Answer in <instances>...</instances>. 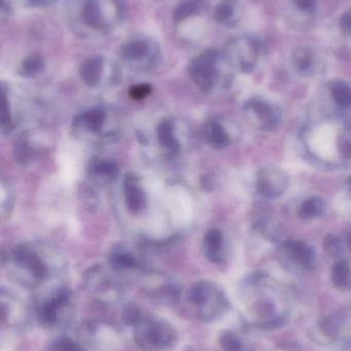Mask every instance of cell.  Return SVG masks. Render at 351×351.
Segmentation results:
<instances>
[{"instance_id":"obj_17","label":"cell","mask_w":351,"mask_h":351,"mask_svg":"<svg viewBox=\"0 0 351 351\" xmlns=\"http://www.w3.org/2000/svg\"><path fill=\"white\" fill-rule=\"evenodd\" d=\"M103 60L101 57H92L86 60L80 67V74L82 82L89 86H95L102 74Z\"/></svg>"},{"instance_id":"obj_20","label":"cell","mask_w":351,"mask_h":351,"mask_svg":"<svg viewBox=\"0 0 351 351\" xmlns=\"http://www.w3.org/2000/svg\"><path fill=\"white\" fill-rule=\"evenodd\" d=\"M82 18L84 22L92 28L99 29L102 27V16H101L100 8L97 0H86L84 2Z\"/></svg>"},{"instance_id":"obj_3","label":"cell","mask_w":351,"mask_h":351,"mask_svg":"<svg viewBox=\"0 0 351 351\" xmlns=\"http://www.w3.org/2000/svg\"><path fill=\"white\" fill-rule=\"evenodd\" d=\"M187 304L190 313L196 319L203 323H212L224 315L228 301L216 285L198 282L188 292Z\"/></svg>"},{"instance_id":"obj_14","label":"cell","mask_w":351,"mask_h":351,"mask_svg":"<svg viewBox=\"0 0 351 351\" xmlns=\"http://www.w3.org/2000/svg\"><path fill=\"white\" fill-rule=\"evenodd\" d=\"M111 267L115 271H134V270L140 269L141 264L138 261L137 258L126 249L115 250L111 254Z\"/></svg>"},{"instance_id":"obj_38","label":"cell","mask_w":351,"mask_h":351,"mask_svg":"<svg viewBox=\"0 0 351 351\" xmlns=\"http://www.w3.org/2000/svg\"><path fill=\"white\" fill-rule=\"evenodd\" d=\"M341 154L344 158H351V140H348L342 144Z\"/></svg>"},{"instance_id":"obj_18","label":"cell","mask_w":351,"mask_h":351,"mask_svg":"<svg viewBox=\"0 0 351 351\" xmlns=\"http://www.w3.org/2000/svg\"><path fill=\"white\" fill-rule=\"evenodd\" d=\"M223 235L218 229H212L206 233L204 239V251L206 257L214 262L220 263L223 260Z\"/></svg>"},{"instance_id":"obj_31","label":"cell","mask_w":351,"mask_h":351,"mask_svg":"<svg viewBox=\"0 0 351 351\" xmlns=\"http://www.w3.org/2000/svg\"><path fill=\"white\" fill-rule=\"evenodd\" d=\"M43 67V62L41 58L37 56H32V57L28 58L25 60L22 64V68H21V73L27 77L35 75L38 73Z\"/></svg>"},{"instance_id":"obj_5","label":"cell","mask_w":351,"mask_h":351,"mask_svg":"<svg viewBox=\"0 0 351 351\" xmlns=\"http://www.w3.org/2000/svg\"><path fill=\"white\" fill-rule=\"evenodd\" d=\"M84 285L89 296L98 304L115 306L125 299L124 285L101 266L91 268L86 272Z\"/></svg>"},{"instance_id":"obj_13","label":"cell","mask_w":351,"mask_h":351,"mask_svg":"<svg viewBox=\"0 0 351 351\" xmlns=\"http://www.w3.org/2000/svg\"><path fill=\"white\" fill-rule=\"evenodd\" d=\"M125 197L128 208L133 213L139 212L146 206V196L138 186L136 178L129 176L125 180Z\"/></svg>"},{"instance_id":"obj_37","label":"cell","mask_w":351,"mask_h":351,"mask_svg":"<svg viewBox=\"0 0 351 351\" xmlns=\"http://www.w3.org/2000/svg\"><path fill=\"white\" fill-rule=\"evenodd\" d=\"M150 90H152V88L148 84H138V86H133L130 93H131V96L134 99L139 100V99H144V97L148 96Z\"/></svg>"},{"instance_id":"obj_12","label":"cell","mask_w":351,"mask_h":351,"mask_svg":"<svg viewBox=\"0 0 351 351\" xmlns=\"http://www.w3.org/2000/svg\"><path fill=\"white\" fill-rule=\"evenodd\" d=\"M286 247L290 252L293 259L306 269H313L317 265V255L315 250L304 241H290L286 243Z\"/></svg>"},{"instance_id":"obj_21","label":"cell","mask_w":351,"mask_h":351,"mask_svg":"<svg viewBox=\"0 0 351 351\" xmlns=\"http://www.w3.org/2000/svg\"><path fill=\"white\" fill-rule=\"evenodd\" d=\"M331 280L334 286L337 288L344 289L350 286V269L348 262L340 260L334 264L332 268Z\"/></svg>"},{"instance_id":"obj_26","label":"cell","mask_w":351,"mask_h":351,"mask_svg":"<svg viewBox=\"0 0 351 351\" xmlns=\"http://www.w3.org/2000/svg\"><path fill=\"white\" fill-rule=\"evenodd\" d=\"M148 53V45L144 41L136 40L124 45L121 51L122 57L128 61H137Z\"/></svg>"},{"instance_id":"obj_7","label":"cell","mask_w":351,"mask_h":351,"mask_svg":"<svg viewBox=\"0 0 351 351\" xmlns=\"http://www.w3.org/2000/svg\"><path fill=\"white\" fill-rule=\"evenodd\" d=\"M144 293L148 300L160 306H172L181 298L179 285L161 274H148L144 284Z\"/></svg>"},{"instance_id":"obj_39","label":"cell","mask_w":351,"mask_h":351,"mask_svg":"<svg viewBox=\"0 0 351 351\" xmlns=\"http://www.w3.org/2000/svg\"><path fill=\"white\" fill-rule=\"evenodd\" d=\"M348 245H350V247L351 249V234L350 237H348Z\"/></svg>"},{"instance_id":"obj_19","label":"cell","mask_w":351,"mask_h":351,"mask_svg":"<svg viewBox=\"0 0 351 351\" xmlns=\"http://www.w3.org/2000/svg\"><path fill=\"white\" fill-rule=\"evenodd\" d=\"M249 106L266 129H269L270 127L275 125V111L268 103L261 100H253L249 102Z\"/></svg>"},{"instance_id":"obj_30","label":"cell","mask_w":351,"mask_h":351,"mask_svg":"<svg viewBox=\"0 0 351 351\" xmlns=\"http://www.w3.org/2000/svg\"><path fill=\"white\" fill-rule=\"evenodd\" d=\"M200 6H201V2L199 0H185V1L181 2L175 8L174 14H173L175 22H181L192 14H196L199 10Z\"/></svg>"},{"instance_id":"obj_10","label":"cell","mask_w":351,"mask_h":351,"mask_svg":"<svg viewBox=\"0 0 351 351\" xmlns=\"http://www.w3.org/2000/svg\"><path fill=\"white\" fill-rule=\"evenodd\" d=\"M288 186L286 173L278 168H265L257 178L258 191L266 198L280 197Z\"/></svg>"},{"instance_id":"obj_2","label":"cell","mask_w":351,"mask_h":351,"mask_svg":"<svg viewBox=\"0 0 351 351\" xmlns=\"http://www.w3.org/2000/svg\"><path fill=\"white\" fill-rule=\"evenodd\" d=\"M10 278L25 288H39L45 284L54 269L52 266L32 247L23 245L10 254L8 260Z\"/></svg>"},{"instance_id":"obj_28","label":"cell","mask_w":351,"mask_h":351,"mask_svg":"<svg viewBox=\"0 0 351 351\" xmlns=\"http://www.w3.org/2000/svg\"><path fill=\"white\" fill-rule=\"evenodd\" d=\"M158 138L159 141L164 147L170 150H179V143L174 132H173L172 125L170 123H163L162 125H159Z\"/></svg>"},{"instance_id":"obj_27","label":"cell","mask_w":351,"mask_h":351,"mask_svg":"<svg viewBox=\"0 0 351 351\" xmlns=\"http://www.w3.org/2000/svg\"><path fill=\"white\" fill-rule=\"evenodd\" d=\"M47 351H89L78 340L62 336L56 338L47 346Z\"/></svg>"},{"instance_id":"obj_35","label":"cell","mask_w":351,"mask_h":351,"mask_svg":"<svg viewBox=\"0 0 351 351\" xmlns=\"http://www.w3.org/2000/svg\"><path fill=\"white\" fill-rule=\"evenodd\" d=\"M339 26L342 33L351 38V10L342 14L339 20Z\"/></svg>"},{"instance_id":"obj_6","label":"cell","mask_w":351,"mask_h":351,"mask_svg":"<svg viewBox=\"0 0 351 351\" xmlns=\"http://www.w3.org/2000/svg\"><path fill=\"white\" fill-rule=\"evenodd\" d=\"M78 341L89 351H115L122 342L117 327L104 321H87L78 329Z\"/></svg>"},{"instance_id":"obj_1","label":"cell","mask_w":351,"mask_h":351,"mask_svg":"<svg viewBox=\"0 0 351 351\" xmlns=\"http://www.w3.org/2000/svg\"><path fill=\"white\" fill-rule=\"evenodd\" d=\"M76 307L73 295L63 286L54 287L39 295L35 303L37 321L45 329L61 331L67 329L74 317Z\"/></svg>"},{"instance_id":"obj_32","label":"cell","mask_w":351,"mask_h":351,"mask_svg":"<svg viewBox=\"0 0 351 351\" xmlns=\"http://www.w3.org/2000/svg\"><path fill=\"white\" fill-rule=\"evenodd\" d=\"M220 346L224 351H243L240 340L231 332H225L220 335Z\"/></svg>"},{"instance_id":"obj_22","label":"cell","mask_w":351,"mask_h":351,"mask_svg":"<svg viewBox=\"0 0 351 351\" xmlns=\"http://www.w3.org/2000/svg\"><path fill=\"white\" fill-rule=\"evenodd\" d=\"M326 204L323 198L310 197L305 200L299 208V216L303 219L315 218L321 216L325 210Z\"/></svg>"},{"instance_id":"obj_9","label":"cell","mask_w":351,"mask_h":351,"mask_svg":"<svg viewBox=\"0 0 351 351\" xmlns=\"http://www.w3.org/2000/svg\"><path fill=\"white\" fill-rule=\"evenodd\" d=\"M218 58L216 49H207L190 65V75L202 90H210L214 86L216 78V63Z\"/></svg>"},{"instance_id":"obj_11","label":"cell","mask_w":351,"mask_h":351,"mask_svg":"<svg viewBox=\"0 0 351 351\" xmlns=\"http://www.w3.org/2000/svg\"><path fill=\"white\" fill-rule=\"evenodd\" d=\"M231 60L233 63L243 72H249L253 69L261 49L259 43L251 37H242L233 43Z\"/></svg>"},{"instance_id":"obj_33","label":"cell","mask_w":351,"mask_h":351,"mask_svg":"<svg viewBox=\"0 0 351 351\" xmlns=\"http://www.w3.org/2000/svg\"><path fill=\"white\" fill-rule=\"evenodd\" d=\"M144 313L136 305H128L123 311V322L129 327L133 328L144 317Z\"/></svg>"},{"instance_id":"obj_23","label":"cell","mask_w":351,"mask_h":351,"mask_svg":"<svg viewBox=\"0 0 351 351\" xmlns=\"http://www.w3.org/2000/svg\"><path fill=\"white\" fill-rule=\"evenodd\" d=\"M206 138L216 148H224L229 144V137L224 128L216 121L206 128Z\"/></svg>"},{"instance_id":"obj_4","label":"cell","mask_w":351,"mask_h":351,"mask_svg":"<svg viewBox=\"0 0 351 351\" xmlns=\"http://www.w3.org/2000/svg\"><path fill=\"white\" fill-rule=\"evenodd\" d=\"M134 341L142 351H167L177 342V330L168 322L144 315L133 327Z\"/></svg>"},{"instance_id":"obj_24","label":"cell","mask_w":351,"mask_h":351,"mask_svg":"<svg viewBox=\"0 0 351 351\" xmlns=\"http://www.w3.org/2000/svg\"><path fill=\"white\" fill-rule=\"evenodd\" d=\"M331 94L334 101L339 106L348 107L351 105V88L342 80H335L331 84Z\"/></svg>"},{"instance_id":"obj_25","label":"cell","mask_w":351,"mask_h":351,"mask_svg":"<svg viewBox=\"0 0 351 351\" xmlns=\"http://www.w3.org/2000/svg\"><path fill=\"white\" fill-rule=\"evenodd\" d=\"M90 173L93 177L113 180L117 174V165L107 160H98L91 166Z\"/></svg>"},{"instance_id":"obj_16","label":"cell","mask_w":351,"mask_h":351,"mask_svg":"<svg viewBox=\"0 0 351 351\" xmlns=\"http://www.w3.org/2000/svg\"><path fill=\"white\" fill-rule=\"evenodd\" d=\"M292 62L299 73L311 75L315 70V53L309 47H298L293 51Z\"/></svg>"},{"instance_id":"obj_36","label":"cell","mask_w":351,"mask_h":351,"mask_svg":"<svg viewBox=\"0 0 351 351\" xmlns=\"http://www.w3.org/2000/svg\"><path fill=\"white\" fill-rule=\"evenodd\" d=\"M295 6L306 12H315L317 10V0H292Z\"/></svg>"},{"instance_id":"obj_40","label":"cell","mask_w":351,"mask_h":351,"mask_svg":"<svg viewBox=\"0 0 351 351\" xmlns=\"http://www.w3.org/2000/svg\"><path fill=\"white\" fill-rule=\"evenodd\" d=\"M348 184H350V189H351V176L350 177V179H348Z\"/></svg>"},{"instance_id":"obj_34","label":"cell","mask_w":351,"mask_h":351,"mask_svg":"<svg viewBox=\"0 0 351 351\" xmlns=\"http://www.w3.org/2000/svg\"><path fill=\"white\" fill-rule=\"evenodd\" d=\"M324 247L332 257H338L343 251V245H342L341 241L334 235L326 237L325 241H324Z\"/></svg>"},{"instance_id":"obj_15","label":"cell","mask_w":351,"mask_h":351,"mask_svg":"<svg viewBox=\"0 0 351 351\" xmlns=\"http://www.w3.org/2000/svg\"><path fill=\"white\" fill-rule=\"evenodd\" d=\"M105 119L106 114L104 111L93 109L76 119V128L89 133H98L104 125Z\"/></svg>"},{"instance_id":"obj_29","label":"cell","mask_w":351,"mask_h":351,"mask_svg":"<svg viewBox=\"0 0 351 351\" xmlns=\"http://www.w3.org/2000/svg\"><path fill=\"white\" fill-rule=\"evenodd\" d=\"M235 14V4L232 0H224L214 10V19L222 24H230Z\"/></svg>"},{"instance_id":"obj_8","label":"cell","mask_w":351,"mask_h":351,"mask_svg":"<svg viewBox=\"0 0 351 351\" xmlns=\"http://www.w3.org/2000/svg\"><path fill=\"white\" fill-rule=\"evenodd\" d=\"M0 304L3 327L10 330H22L28 325L32 309L22 298L2 289Z\"/></svg>"}]
</instances>
